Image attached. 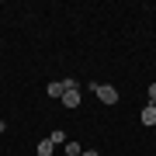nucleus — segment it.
Wrapping results in <instances>:
<instances>
[{"label": "nucleus", "mask_w": 156, "mask_h": 156, "mask_svg": "<svg viewBox=\"0 0 156 156\" xmlns=\"http://www.w3.org/2000/svg\"><path fill=\"white\" fill-rule=\"evenodd\" d=\"M56 153V146H52V139H42L38 146H35V156H52Z\"/></svg>", "instance_id": "nucleus-3"}, {"label": "nucleus", "mask_w": 156, "mask_h": 156, "mask_svg": "<svg viewBox=\"0 0 156 156\" xmlns=\"http://www.w3.org/2000/svg\"><path fill=\"white\" fill-rule=\"evenodd\" d=\"M153 108H156V104H153Z\"/></svg>", "instance_id": "nucleus-13"}, {"label": "nucleus", "mask_w": 156, "mask_h": 156, "mask_svg": "<svg viewBox=\"0 0 156 156\" xmlns=\"http://www.w3.org/2000/svg\"><path fill=\"white\" fill-rule=\"evenodd\" d=\"M142 125H149V128L156 125V108H153V104H146V108H142Z\"/></svg>", "instance_id": "nucleus-4"}, {"label": "nucleus", "mask_w": 156, "mask_h": 156, "mask_svg": "<svg viewBox=\"0 0 156 156\" xmlns=\"http://www.w3.org/2000/svg\"><path fill=\"white\" fill-rule=\"evenodd\" d=\"M94 94L104 101V104H118V90H115L111 83H97V90H94Z\"/></svg>", "instance_id": "nucleus-1"}, {"label": "nucleus", "mask_w": 156, "mask_h": 156, "mask_svg": "<svg viewBox=\"0 0 156 156\" xmlns=\"http://www.w3.org/2000/svg\"><path fill=\"white\" fill-rule=\"evenodd\" d=\"M62 90H80V80H73V76H66V80H62Z\"/></svg>", "instance_id": "nucleus-8"}, {"label": "nucleus", "mask_w": 156, "mask_h": 156, "mask_svg": "<svg viewBox=\"0 0 156 156\" xmlns=\"http://www.w3.org/2000/svg\"><path fill=\"white\" fill-rule=\"evenodd\" d=\"M59 101H62V104H66L69 111H73V108H80V90H66V94H62Z\"/></svg>", "instance_id": "nucleus-2"}, {"label": "nucleus", "mask_w": 156, "mask_h": 156, "mask_svg": "<svg viewBox=\"0 0 156 156\" xmlns=\"http://www.w3.org/2000/svg\"><path fill=\"white\" fill-rule=\"evenodd\" d=\"M4 128H7V125H4V122H0V132H4Z\"/></svg>", "instance_id": "nucleus-11"}, {"label": "nucleus", "mask_w": 156, "mask_h": 156, "mask_svg": "<svg viewBox=\"0 0 156 156\" xmlns=\"http://www.w3.org/2000/svg\"><path fill=\"white\" fill-rule=\"evenodd\" d=\"M45 94H49V97H62V94H66V90H62V80H52V83L45 87Z\"/></svg>", "instance_id": "nucleus-5"}, {"label": "nucleus", "mask_w": 156, "mask_h": 156, "mask_svg": "<svg viewBox=\"0 0 156 156\" xmlns=\"http://www.w3.org/2000/svg\"><path fill=\"white\" fill-rule=\"evenodd\" d=\"M31 156H35V153H31Z\"/></svg>", "instance_id": "nucleus-12"}, {"label": "nucleus", "mask_w": 156, "mask_h": 156, "mask_svg": "<svg viewBox=\"0 0 156 156\" xmlns=\"http://www.w3.org/2000/svg\"><path fill=\"white\" fill-rule=\"evenodd\" d=\"M146 97H149V104H156V83H149V90H146Z\"/></svg>", "instance_id": "nucleus-9"}, {"label": "nucleus", "mask_w": 156, "mask_h": 156, "mask_svg": "<svg viewBox=\"0 0 156 156\" xmlns=\"http://www.w3.org/2000/svg\"><path fill=\"white\" fill-rule=\"evenodd\" d=\"M62 149H66V156H80V153H83V146H80V142H66V146H62Z\"/></svg>", "instance_id": "nucleus-6"}, {"label": "nucleus", "mask_w": 156, "mask_h": 156, "mask_svg": "<svg viewBox=\"0 0 156 156\" xmlns=\"http://www.w3.org/2000/svg\"><path fill=\"white\" fill-rule=\"evenodd\" d=\"M80 156H101L97 149H83V153H80Z\"/></svg>", "instance_id": "nucleus-10"}, {"label": "nucleus", "mask_w": 156, "mask_h": 156, "mask_svg": "<svg viewBox=\"0 0 156 156\" xmlns=\"http://www.w3.org/2000/svg\"><path fill=\"white\" fill-rule=\"evenodd\" d=\"M49 139H52V146H66V142H69V139H66V132H59V128L49 135Z\"/></svg>", "instance_id": "nucleus-7"}]
</instances>
